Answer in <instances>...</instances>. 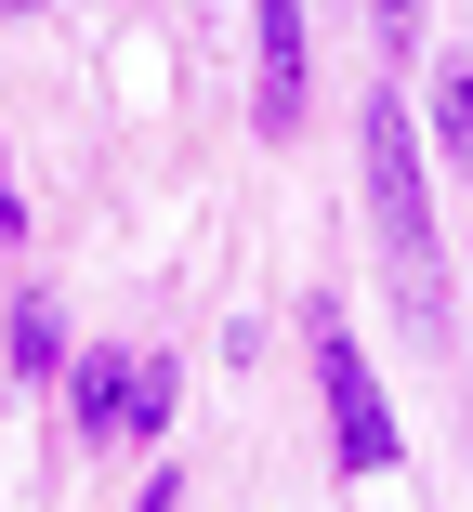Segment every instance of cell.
<instances>
[{
	"instance_id": "6da1fadb",
	"label": "cell",
	"mask_w": 473,
	"mask_h": 512,
	"mask_svg": "<svg viewBox=\"0 0 473 512\" xmlns=\"http://www.w3.org/2000/svg\"><path fill=\"white\" fill-rule=\"evenodd\" d=\"M355 158H368V224H382L408 302L434 316V184H421V145H408V106H395V92L355 106Z\"/></svg>"
},
{
	"instance_id": "7a4b0ae2",
	"label": "cell",
	"mask_w": 473,
	"mask_h": 512,
	"mask_svg": "<svg viewBox=\"0 0 473 512\" xmlns=\"http://www.w3.org/2000/svg\"><path fill=\"white\" fill-rule=\"evenodd\" d=\"M316 381H329V447L342 473H395V407H382V368L355 355L342 316H316Z\"/></svg>"
},
{
	"instance_id": "3957f363",
	"label": "cell",
	"mask_w": 473,
	"mask_h": 512,
	"mask_svg": "<svg viewBox=\"0 0 473 512\" xmlns=\"http://www.w3.org/2000/svg\"><path fill=\"white\" fill-rule=\"evenodd\" d=\"M79 421L106 434V447L158 434V421H171V355H92V368H79Z\"/></svg>"
},
{
	"instance_id": "277c9868",
	"label": "cell",
	"mask_w": 473,
	"mask_h": 512,
	"mask_svg": "<svg viewBox=\"0 0 473 512\" xmlns=\"http://www.w3.org/2000/svg\"><path fill=\"white\" fill-rule=\"evenodd\" d=\"M250 40H263V79H250L263 132H303V0H250Z\"/></svg>"
},
{
	"instance_id": "5b68a950",
	"label": "cell",
	"mask_w": 473,
	"mask_h": 512,
	"mask_svg": "<svg viewBox=\"0 0 473 512\" xmlns=\"http://www.w3.org/2000/svg\"><path fill=\"white\" fill-rule=\"evenodd\" d=\"M0 355H14L27 381H53L66 368V316H53V302H14V316H0Z\"/></svg>"
},
{
	"instance_id": "8992f818",
	"label": "cell",
	"mask_w": 473,
	"mask_h": 512,
	"mask_svg": "<svg viewBox=\"0 0 473 512\" xmlns=\"http://www.w3.org/2000/svg\"><path fill=\"white\" fill-rule=\"evenodd\" d=\"M434 132H447V158H473V66L434 79Z\"/></svg>"
},
{
	"instance_id": "52a82bcc",
	"label": "cell",
	"mask_w": 473,
	"mask_h": 512,
	"mask_svg": "<svg viewBox=\"0 0 473 512\" xmlns=\"http://www.w3.org/2000/svg\"><path fill=\"white\" fill-rule=\"evenodd\" d=\"M368 14H382V40H408V27H421V0H368Z\"/></svg>"
},
{
	"instance_id": "ba28073f",
	"label": "cell",
	"mask_w": 473,
	"mask_h": 512,
	"mask_svg": "<svg viewBox=\"0 0 473 512\" xmlns=\"http://www.w3.org/2000/svg\"><path fill=\"white\" fill-rule=\"evenodd\" d=\"M145 512H184V486H171V473H158V486H145Z\"/></svg>"
},
{
	"instance_id": "9c48e42d",
	"label": "cell",
	"mask_w": 473,
	"mask_h": 512,
	"mask_svg": "<svg viewBox=\"0 0 473 512\" xmlns=\"http://www.w3.org/2000/svg\"><path fill=\"white\" fill-rule=\"evenodd\" d=\"M0 237H14V171H0Z\"/></svg>"
},
{
	"instance_id": "30bf717a",
	"label": "cell",
	"mask_w": 473,
	"mask_h": 512,
	"mask_svg": "<svg viewBox=\"0 0 473 512\" xmlns=\"http://www.w3.org/2000/svg\"><path fill=\"white\" fill-rule=\"evenodd\" d=\"M0 14H40V0H0Z\"/></svg>"
}]
</instances>
